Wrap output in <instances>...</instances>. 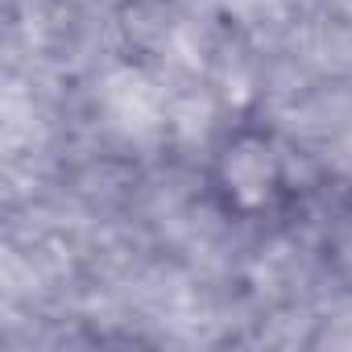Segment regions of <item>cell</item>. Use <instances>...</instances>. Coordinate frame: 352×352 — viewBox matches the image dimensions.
I'll use <instances>...</instances> for the list:
<instances>
[{"label":"cell","instance_id":"1","mask_svg":"<svg viewBox=\"0 0 352 352\" xmlns=\"http://www.w3.org/2000/svg\"><path fill=\"white\" fill-rule=\"evenodd\" d=\"M204 195L232 228H274L302 199L298 153L261 116L228 120L204 157Z\"/></svg>","mask_w":352,"mask_h":352}]
</instances>
